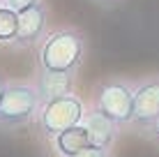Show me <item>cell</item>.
Masks as SVG:
<instances>
[{"mask_svg":"<svg viewBox=\"0 0 159 157\" xmlns=\"http://www.w3.org/2000/svg\"><path fill=\"white\" fill-rule=\"evenodd\" d=\"M141 134H143V136H148V139H152V141H157V143H159V118H157L155 122H152V125H148V127H145V129H143V132H141Z\"/></svg>","mask_w":159,"mask_h":157,"instance_id":"4fadbf2b","label":"cell"},{"mask_svg":"<svg viewBox=\"0 0 159 157\" xmlns=\"http://www.w3.org/2000/svg\"><path fill=\"white\" fill-rule=\"evenodd\" d=\"M69 85H72V76H65V74H51V72H42L39 83H37V90H39L42 104L53 97L67 95Z\"/></svg>","mask_w":159,"mask_h":157,"instance_id":"9c48e42d","label":"cell"},{"mask_svg":"<svg viewBox=\"0 0 159 157\" xmlns=\"http://www.w3.org/2000/svg\"><path fill=\"white\" fill-rule=\"evenodd\" d=\"M95 2H99V5H113V2H118V0H95Z\"/></svg>","mask_w":159,"mask_h":157,"instance_id":"9a60e30c","label":"cell"},{"mask_svg":"<svg viewBox=\"0 0 159 157\" xmlns=\"http://www.w3.org/2000/svg\"><path fill=\"white\" fill-rule=\"evenodd\" d=\"M42 97L37 85L28 83H7L2 99H0V129L23 127L39 111Z\"/></svg>","mask_w":159,"mask_h":157,"instance_id":"7a4b0ae2","label":"cell"},{"mask_svg":"<svg viewBox=\"0 0 159 157\" xmlns=\"http://www.w3.org/2000/svg\"><path fill=\"white\" fill-rule=\"evenodd\" d=\"M0 2H2V7H9L14 12H23V9L32 7L35 2H39V0H0Z\"/></svg>","mask_w":159,"mask_h":157,"instance_id":"8fae6325","label":"cell"},{"mask_svg":"<svg viewBox=\"0 0 159 157\" xmlns=\"http://www.w3.org/2000/svg\"><path fill=\"white\" fill-rule=\"evenodd\" d=\"M0 9H2V2H0Z\"/></svg>","mask_w":159,"mask_h":157,"instance_id":"2e32d148","label":"cell"},{"mask_svg":"<svg viewBox=\"0 0 159 157\" xmlns=\"http://www.w3.org/2000/svg\"><path fill=\"white\" fill-rule=\"evenodd\" d=\"M53 145H56L58 157H74V155L83 153L85 148H90L92 143H90V134H88L85 122H81L76 127H69L62 134H58L53 139Z\"/></svg>","mask_w":159,"mask_h":157,"instance_id":"52a82bcc","label":"cell"},{"mask_svg":"<svg viewBox=\"0 0 159 157\" xmlns=\"http://www.w3.org/2000/svg\"><path fill=\"white\" fill-rule=\"evenodd\" d=\"M74 157H111V153H108L106 148H97V145H90V148H85L83 153L74 155Z\"/></svg>","mask_w":159,"mask_h":157,"instance_id":"7c38bea8","label":"cell"},{"mask_svg":"<svg viewBox=\"0 0 159 157\" xmlns=\"http://www.w3.org/2000/svg\"><path fill=\"white\" fill-rule=\"evenodd\" d=\"M5 90H7V83H5V81H2V76H0V99H2Z\"/></svg>","mask_w":159,"mask_h":157,"instance_id":"5bb4252c","label":"cell"},{"mask_svg":"<svg viewBox=\"0 0 159 157\" xmlns=\"http://www.w3.org/2000/svg\"><path fill=\"white\" fill-rule=\"evenodd\" d=\"M83 58H85V37L81 30L74 28H62L51 32L42 42L39 53H37L39 72L65 74V76H74L83 65Z\"/></svg>","mask_w":159,"mask_h":157,"instance_id":"6da1fadb","label":"cell"},{"mask_svg":"<svg viewBox=\"0 0 159 157\" xmlns=\"http://www.w3.org/2000/svg\"><path fill=\"white\" fill-rule=\"evenodd\" d=\"M85 118V109H83V102L79 99L76 95L67 93V95H60L53 97V99L44 102L42 111H39V127L42 134L46 139H56L58 134H62L65 129L81 125Z\"/></svg>","mask_w":159,"mask_h":157,"instance_id":"277c9868","label":"cell"},{"mask_svg":"<svg viewBox=\"0 0 159 157\" xmlns=\"http://www.w3.org/2000/svg\"><path fill=\"white\" fill-rule=\"evenodd\" d=\"M19 32V12L9 7L0 9V44H14Z\"/></svg>","mask_w":159,"mask_h":157,"instance_id":"30bf717a","label":"cell"},{"mask_svg":"<svg viewBox=\"0 0 159 157\" xmlns=\"http://www.w3.org/2000/svg\"><path fill=\"white\" fill-rule=\"evenodd\" d=\"M159 118V76H150L134 88V116L131 127L143 132Z\"/></svg>","mask_w":159,"mask_h":157,"instance_id":"5b68a950","label":"cell"},{"mask_svg":"<svg viewBox=\"0 0 159 157\" xmlns=\"http://www.w3.org/2000/svg\"><path fill=\"white\" fill-rule=\"evenodd\" d=\"M83 122L88 127V134H90V143L97 145V148L111 150L113 141H116V125H113L108 118H104L99 111L85 113Z\"/></svg>","mask_w":159,"mask_h":157,"instance_id":"ba28073f","label":"cell"},{"mask_svg":"<svg viewBox=\"0 0 159 157\" xmlns=\"http://www.w3.org/2000/svg\"><path fill=\"white\" fill-rule=\"evenodd\" d=\"M95 111L116 127L129 125L134 116V88L122 79H106L95 93Z\"/></svg>","mask_w":159,"mask_h":157,"instance_id":"3957f363","label":"cell"},{"mask_svg":"<svg viewBox=\"0 0 159 157\" xmlns=\"http://www.w3.org/2000/svg\"><path fill=\"white\" fill-rule=\"evenodd\" d=\"M46 16L48 9L46 5L35 2L32 7L19 12V32H16V39H14V48H28L32 44H37L39 39H44V32H46Z\"/></svg>","mask_w":159,"mask_h":157,"instance_id":"8992f818","label":"cell"}]
</instances>
